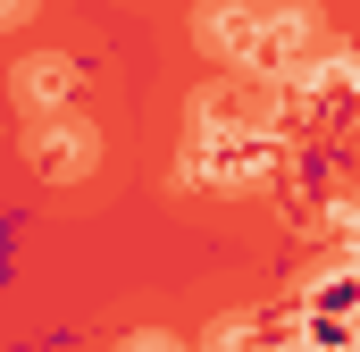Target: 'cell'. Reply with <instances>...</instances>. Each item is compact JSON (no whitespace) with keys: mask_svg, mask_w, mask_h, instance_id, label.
Returning <instances> with one entry per match:
<instances>
[{"mask_svg":"<svg viewBox=\"0 0 360 352\" xmlns=\"http://www.w3.org/2000/svg\"><path fill=\"white\" fill-rule=\"evenodd\" d=\"M17 92H25V101L42 109V101H59V92H68V68H59V59H34V68L17 76Z\"/></svg>","mask_w":360,"mask_h":352,"instance_id":"4","label":"cell"},{"mask_svg":"<svg viewBox=\"0 0 360 352\" xmlns=\"http://www.w3.org/2000/svg\"><path fill=\"white\" fill-rule=\"evenodd\" d=\"M34 151H42L51 176H84L92 168V126L84 118H42V126H34Z\"/></svg>","mask_w":360,"mask_h":352,"instance_id":"3","label":"cell"},{"mask_svg":"<svg viewBox=\"0 0 360 352\" xmlns=\"http://www.w3.org/2000/svg\"><path fill=\"white\" fill-rule=\"evenodd\" d=\"M126 352H176V344H160V336H143V344H126Z\"/></svg>","mask_w":360,"mask_h":352,"instance_id":"5","label":"cell"},{"mask_svg":"<svg viewBox=\"0 0 360 352\" xmlns=\"http://www.w3.org/2000/svg\"><path fill=\"white\" fill-rule=\"evenodd\" d=\"M260 160H269V126L252 118L243 92L193 101V176H210V184H252Z\"/></svg>","mask_w":360,"mask_h":352,"instance_id":"1","label":"cell"},{"mask_svg":"<svg viewBox=\"0 0 360 352\" xmlns=\"http://www.w3.org/2000/svg\"><path fill=\"white\" fill-rule=\"evenodd\" d=\"M201 51H218L226 68H293V51H285V17H276L269 0H210L201 8Z\"/></svg>","mask_w":360,"mask_h":352,"instance_id":"2","label":"cell"}]
</instances>
